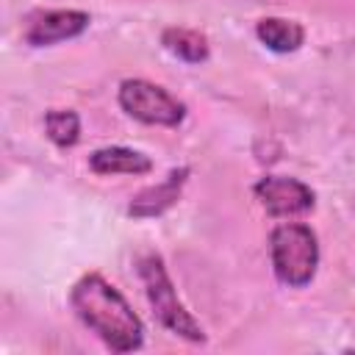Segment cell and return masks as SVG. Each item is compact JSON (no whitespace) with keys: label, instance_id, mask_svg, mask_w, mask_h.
<instances>
[{"label":"cell","instance_id":"3","mask_svg":"<svg viewBox=\"0 0 355 355\" xmlns=\"http://www.w3.org/2000/svg\"><path fill=\"white\" fill-rule=\"evenodd\" d=\"M269 258L275 277L288 288H302L319 266V239L302 222H283L269 233Z\"/></svg>","mask_w":355,"mask_h":355},{"label":"cell","instance_id":"11","mask_svg":"<svg viewBox=\"0 0 355 355\" xmlns=\"http://www.w3.org/2000/svg\"><path fill=\"white\" fill-rule=\"evenodd\" d=\"M44 130L55 147H75L80 139V116L69 108H53L44 114Z\"/></svg>","mask_w":355,"mask_h":355},{"label":"cell","instance_id":"2","mask_svg":"<svg viewBox=\"0 0 355 355\" xmlns=\"http://www.w3.org/2000/svg\"><path fill=\"white\" fill-rule=\"evenodd\" d=\"M136 272L141 277V286H144V294H147V302L155 313V319L172 330L175 336L186 338V341H205V330L202 324L186 311V305L180 302L175 286H172V277L164 266V258L158 252H144L136 258Z\"/></svg>","mask_w":355,"mask_h":355},{"label":"cell","instance_id":"4","mask_svg":"<svg viewBox=\"0 0 355 355\" xmlns=\"http://www.w3.org/2000/svg\"><path fill=\"white\" fill-rule=\"evenodd\" d=\"M119 105L128 116L144 122V125H161L175 128L186 116V105L172 97L164 86L150 83L144 78H128L119 86Z\"/></svg>","mask_w":355,"mask_h":355},{"label":"cell","instance_id":"9","mask_svg":"<svg viewBox=\"0 0 355 355\" xmlns=\"http://www.w3.org/2000/svg\"><path fill=\"white\" fill-rule=\"evenodd\" d=\"M255 36L261 39V44H266L275 53H294L305 42V28L294 19L266 17L255 25Z\"/></svg>","mask_w":355,"mask_h":355},{"label":"cell","instance_id":"7","mask_svg":"<svg viewBox=\"0 0 355 355\" xmlns=\"http://www.w3.org/2000/svg\"><path fill=\"white\" fill-rule=\"evenodd\" d=\"M186 178H189V166H178V169H172L161 183L141 189V191L130 200L128 214H130L133 219L161 216L164 211H169V208L178 202V197H180V191H183V186H186Z\"/></svg>","mask_w":355,"mask_h":355},{"label":"cell","instance_id":"6","mask_svg":"<svg viewBox=\"0 0 355 355\" xmlns=\"http://www.w3.org/2000/svg\"><path fill=\"white\" fill-rule=\"evenodd\" d=\"M89 28V14L78 8H55V11H39L28 19L22 39L31 47H50L67 39L80 36Z\"/></svg>","mask_w":355,"mask_h":355},{"label":"cell","instance_id":"8","mask_svg":"<svg viewBox=\"0 0 355 355\" xmlns=\"http://www.w3.org/2000/svg\"><path fill=\"white\" fill-rule=\"evenodd\" d=\"M89 166L97 175H147L153 161L130 147H103L89 155Z\"/></svg>","mask_w":355,"mask_h":355},{"label":"cell","instance_id":"5","mask_svg":"<svg viewBox=\"0 0 355 355\" xmlns=\"http://www.w3.org/2000/svg\"><path fill=\"white\" fill-rule=\"evenodd\" d=\"M252 194L258 197V202L266 208L269 216H300L308 214L316 202L311 186H305L297 178H286V175H266L252 186Z\"/></svg>","mask_w":355,"mask_h":355},{"label":"cell","instance_id":"10","mask_svg":"<svg viewBox=\"0 0 355 355\" xmlns=\"http://www.w3.org/2000/svg\"><path fill=\"white\" fill-rule=\"evenodd\" d=\"M161 44L172 55H178L180 61H186V64H202L208 58V53H211L208 39L202 33H197L191 28H178V25L175 28H166L161 33Z\"/></svg>","mask_w":355,"mask_h":355},{"label":"cell","instance_id":"1","mask_svg":"<svg viewBox=\"0 0 355 355\" xmlns=\"http://www.w3.org/2000/svg\"><path fill=\"white\" fill-rule=\"evenodd\" d=\"M69 305L111 352H133L144 344V324L139 313L103 275H83L69 291Z\"/></svg>","mask_w":355,"mask_h":355}]
</instances>
